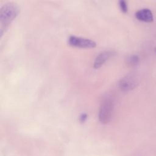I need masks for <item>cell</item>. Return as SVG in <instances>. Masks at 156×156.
Masks as SVG:
<instances>
[{"label": "cell", "instance_id": "obj_1", "mask_svg": "<svg viewBox=\"0 0 156 156\" xmlns=\"http://www.w3.org/2000/svg\"><path fill=\"white\" fill-rule=\"evenodd\" d=\"M20 12L18 6L13 2H8L4 4L0 10V22L1 31L4 27H7L11 22L17 16Z\"/></svg>", "mask_w": 156, "mask_h": 156}, {"label": "cell", "instance_id": "obj_2", "mask_svg": "<svg viewBox=\"0 0 156 156\" xmlns=\"http://www.w3.org/2000/svg\"><path fill=\"white\" fill-rule=\"evenodd\" d=\"M114 107L113 101L110 98H106L101 104L99 112V119L103 124L108 123L112 115Z\"/></svg>", "mask_w": 156, "mask_h": 156}, {"label": "cell", "instance_id": "obj_3", "mask_svg": "<svg viewBox=\"0 0 156 156\" xmlns=\"http://www.w3.org/2000/svg\"><path fill=\"white\" fill-rule=\"evenodd\" d=\"M139 77L135 73H130L123 77L119 82V87L122 91H129L135 89L139 84Z\"/></svg>", "mask_w": 156, "mask_h": 156}, {"label": "cell", "instance_id": "obj_4", "mask_svg": "<svg viewBox=\"0 0 156 156\" xmlns=\"http://www.w3.org/2000/svg\"><path fill=\"white\" fill-rule=\"evenodd\" d=\"M68 44L75 48L90 49L95 48L96 44L94 41L76 36H70L68 38Z\"/></svg>", "mask_w": 156, "mask_h": 156}, {"label": "cell", "instance_id": "obj_5", "mask_svg": "<svg viewBox=\"0 0 156 156\" xmlns=\"http://www.w3.org/2000/svg\"><path fill=\"white\" fill-rule=\"evenodd\" d=\"M135 18L140 21L144 23H152L154 15L152 12L147 8H144L136 11L135 13Z\"/></svg>", "mask_w": 156, "mask_h": 156}, {"label": "cell", "instance_id": "obj_6", "mask_svg": "<svg viewBox=\"0 0 156 156\" xmlns=\"http://www.w3.org/2000/svg\"><path fill=\"white\" fill-rule=\"evenodd\" d=\"M113 55V52L112 51H104L100 53L96 58L93 66L95 69H98L101 68L112 56Z\"/></svg>", "mask_w": 156, "mask_h": 156}, {"label": "cell", "instance_id": "obj_7", "mask_svg": "<svg viewBox=\"0 0 156 156\" xmlns=\"http://www.w3.org/2000/svg\"><path fill=\"white\" fill-rule=\"evenodd\" d=\"M126 62L127 65L130 66H135L139 63L140 57L137 55H131L127 57Z\"/></svg>", "mask_w": 156, "mask_h": 156}, {"label": "cell", "instance_id": "obj_8", "mask_svg": "<svg viewBox=\"0 0 156 156\" xmlns=\"http://www.w3.org/2000/svg\"><path fill=\"white\" fill-rule=\"evenodd\" d=\"M119 6L122 13H126L128 12V5L126 0H119Z\"/></svg>", "mask_w": 156, "mask_h": 156}, {"label": "cell", "instance_id": "obj_9", "mask_svg": "<svg viewBox=\"0 0 156 156\" xmlns=\"http://www.w3.org/2000/svg\"><path fill=\"white\" fill-rule=\"evenodd\" d=\"M155 53H156V48H155Z\"/></svg>", "mask_w": 156, "mask_h": 156}]
</instances>
